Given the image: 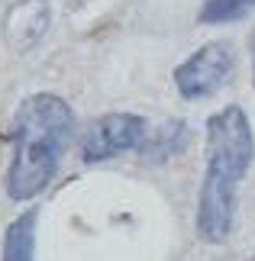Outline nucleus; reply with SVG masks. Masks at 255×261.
Instances as JSON below:
<instances>
[{"label": "nucleus", "instance_id": "obj_5", "mask_svg": "<svg viewBox=\"0 0 255 261\" xmlns=\"http://www.w3.org/2000/svg\"><path fill=\"white\" fill-rule=\"evenodd\" d=\"M49 23H52V7H49V0H13V4L4 10L0 33H4V42L13 48V52H33L45 39Z\"/></svg>", "mask_w": 255, "mask_h": 261}, {"label": "nucleus", "instance_id": "obj_3", "mask_svg": "<svg viewBox=\"0 0 255 261\" xmlns=\"http://www.w3.org/2000/svg\"><path fill=\"white\" fill-rule=\"evenodd\" d=\"M236 71V55L226 42H207L191 52L175 68V87L184 100H207L223 87Z\"/></svg>", "mask_w": 255, "mask_h": 261}, {"label": "nucleus", "instance_id": "obj_2", "mask_svg": "<svg viewBox=\"0 0 255 261\" xmlns=\"http://www.w3.org/2000/svg\"><path fill=\"white\" fill-rule=\"evenodd\" d=\"M75 129V113L58 94H29L13 113V158L7 197L33 200L52 184Z\"/></svg>", "mask_w": 255, "mask_h": 261}, {"label": "nucleus", "instance_id": "obj_7", "mask_svg": "<svg viewBox=\"0 0 255 261\" xmlns=\"http://www.w3.org/2000/svg\"><path fill=\"white\" fill-rule=\"evenodd\" d=\"M184 142H188V126H184V123H165V126L158 129V136L146 142L142 155L152 152V162H165V158L175 155Z\"/></svg>", "mask_w": 255, "mask_h": 261}, {"label": "nucleus", "instance_id": "obj_1", "mask_svg": "<svg viewBox=\"0 0 255 261\" xmlns=\"http://www.w3.org/2000/svg\"><path fill=\"white\" fill-rule=\"evenodd\" d=\"M255 158L252 123L242 107H223L207 119V171H203L194 229L207 245L226 242L236 219V190Z\"/></svg>", "mask_w": 255, "mask_h": 261}, {"label": "nucleus", "instance_id": "obj_4", "mask_svg": "<svg viewBox=\"0 0 255 261\" xmlns=\"http://www.w3.org/2000/svg\"><path fill=\"white\" fill-rule=\"evenodd\" d=\"M146 133L149 126L139 113H104L87 126L84 139H81V162L97 165L107 158L126 155L146 142Z\"/></svg>", "mask_w": 255, "mask_h": 261}, {"label": "nucleus", "instance_id": "obj_10", "mask_svg": "<svg viewBox=\"0 0 255 261\" xmlns=\"http://www.w3.org/2000/svg\"><path fill=\"white\" fill-rule=\"evenodd\" d=\"M249 261H255V258H249Z\"/></svg>", "mask_w": 255, "mask_h": 261}, {"label": "nucleus", "instance_id": "obj_8", "mask_svg": "<svg viewBox=\"0 0 255 261\" xmlns=\"http://www.w3.org/2000/svg\"><path fill=\"white\" fill-rule=\"evenodd\" d=\"M255 7V0H207L200 10V23L207 26H220V23H236Z\"/></svg>", "mask_w": 255, "mask_h": 261}, {"label": "nucleus", "instance_id": "obj_6", "mask_svg": "<svg viewBox=\"0 0 255 261\" xmlns=\"http://www.w3.org/2000/svg\"><path fill=\"white\" fill-rule=\"evenodd\" d=\"M36 226L39 210L19 213L4 232V258L0 261H36Z\"/></svg>", "mask_w": 255, "mask_h": 261}, {"label": "nucleus", "instance_id": "obj_9", "mask_svg": "<svg viewBox=\"0 0 255 261\" xmlns=\"http://www.w3.org/2000/svg\"><path fill=\"white\" fill-rule=\"evenodd\" d=\"M249 58H252V87H255V33L249 39Z\"/></svg>", "mask_w": 255, "mask_h": 261}]
</instances>
